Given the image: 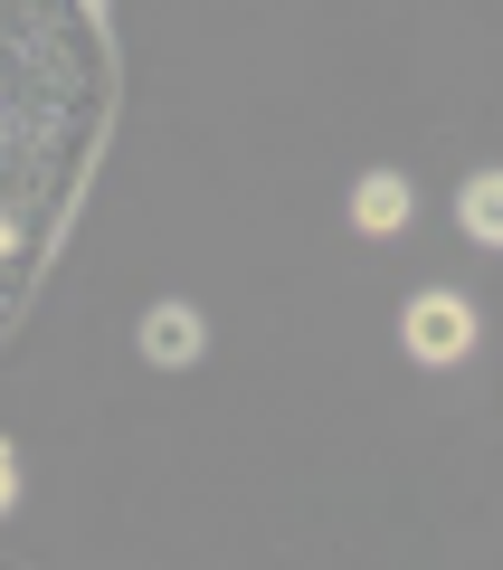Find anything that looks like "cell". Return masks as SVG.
Returning <instances> with one entry per match:
<instances>
[{
    "instance_id": "3",
    "label": "cell",
    "mask_w": 503,
    "mask_h": 570,
    "mask_svg": "<svg viewBox=\"0 0 503 570\" xmlns=\"http://www.w3.org/2000/svg\"><path fill=\"white\" fill-rule=\"evenodd\" d=\"M408 219H418L408 171H362V181H352V228H362V238H400Z\"/></svg>"
},
{
    "instance_id": "5",
    "label": "cell",
    "mask_w": 503,
    "mask_h": 570,
    "mask_svg": "<svg viewBox=\"0 0 503 570\" xmlns=\"http://www.w3.org/2000/svg\"><path fill=\"white\" fill-rule=\"evenodd\" d=\"M10 513H20V448L0 438V523H10Z\"/></svg>"
},
{
    "instance_id": "2",
    "label": "cell",
    "mask_w": 503,
    "mask_h": 570,
    "mask_svg": "<svg viewBox=\"0 0 503 570\" xmlns=\"http://www.w3.org/2000/svg\"><path fill=\"white\" fill-rule=\"evenodd\" d=\"M134 352L152 371H190L209 352V324H200V305L190 295H161V305H142V324H134Z\"/></svg>"
},
{
    "instance_id": "1",
    "label": "cell",
    "mask_w": 503,
    "mask_h": 570,
    "mask_svg": "<svg viewBox=\"0 0 503 570\" xmlns=\"http://www.w3.org/2000/svg\"><path fill=\"white\" fill-rule=\"evenodd\" d=\"M400 343L418 371H456L465 352H475V305H465L456 285H418L400 305Z\"/></svg>"
},
{
    "instance_id": "4",
    "label": "cell",
    "mask_w": 503,
    "mask_h": 570,
    "mask_svg": "<svg viewBox=\"0 0 503 570\" xmlns=\"http://www.w3.org/2000/svg\"><path fill=\"white\" fill-rule=\"evenodd\" d=\"M456 228H465L475 247H503V163L456 181Z\"/></svg>"
}]
</instances>
